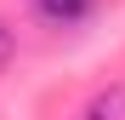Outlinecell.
Here are the masks:
<instances>
[{
    "label": "cell",
    "mask_w": 125,
    "mask_h": 120,
    "mask_svg": "<svg viewBox=\"0 0 125 120\" xmlns=\"http://www.w3.org/2000/svg\"><path fill=\"white\" fill-rule=\"evenodd\" d=\"M34 6H40V17H46V23H74V17L91 12V0H34Z\"/></svg>",
    "instance_id": "cell-1"
},
{
    "label": "cell",
    "mask_w": 125,
    "mask_h": 120,
    "mask_svg": "<svg viewBox=\"0 0 125 120\" xmlns=\"http://www.w3.org/2000/svg\"><path fill=\"white\" fill-rule=\"evenodd\" d=\"M11 57V29H0V63Z\"/></svg>",
    "instance_id": "cell-2"
}]
</instances>
